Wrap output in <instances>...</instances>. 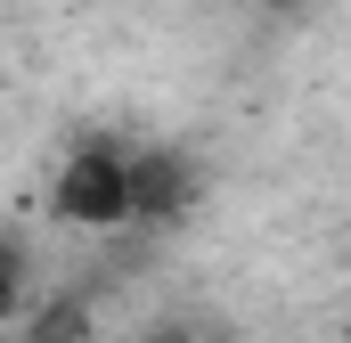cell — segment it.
Instances as JSON below:
<instances>
[{"instance_id":"5b68a950","label":"cell","mask_w":351,"mask_h":343,"mask_svg":"<svg viewBox=\"0 0 351 343\" xmlns=\"http://www.w3.org/2000/svg\"><path fill=\"white\" fill-rule=\"evenodd\" d=\"M131 343H229V327L204 319V311H172V319H147Z\"/></svg>"},{"instance_id":"8992f818","label":"cell","mask_w":351,"mask_h":343,"mask_svg":"<svg viewBox=\"0 0 351 343\" xmlns=\"http://www.w3.org/2000/svg\"><path fill=\"white\" fill-rule=\"evenodd\" d=\"M262 8H302V0H262Z\"/></svg>"},{"instance_id":"7a4b0ae2","label":"cell","mask_w":351,"mask_h":343,"mask_svg":"<svg viewBox=\"0 0 351 343\" xmlns=\"http://www.w3.org/2000/svg\"><path fill=\"white\" fill-rule=\"evenodd\" d=\"M204 196V164L188 147H131V229H172Z\"/></svg>"},{"instance_id":"3957f363","label":"cell","mask_w":351,"mask_h":343,"mask_svg":"<svg viewBox=\"0 0 351 343\" xmlns=\"http://www.w3.org/2000/svg\"><path fill=\"white\" fill-rule=\"evenodd\" d=\"M0 343H90V294H49L41 311L0 327Z\"/></svg>"},{"instance_id":"277c9868","label":"cell","mask_w":351,"mask_h":343,"mask_svg":"<svg viewBox=\"0 0 351 343\" xmlns=\"http://www.w3.org/2000/svg\"><path fill=\"white\" fill-rule=\"evenodd\" d=\"M33 311V237L0 229V327H16Z\"/></svg>"},{"instance_id":"6da1fadb","label":"cell","mask_w":351,"mask_h":343,"mask_svg":"<svg viewBox=\"0 0 351 343\" xmlns=\"http://www.w3.org/2000/svg\"><path fill=\"white\" fill-rule=\"evenodd\" d=\"M49 221L66 229H131V147L114 131H90L49 172Z\"/></svg>"}]
</instances>
